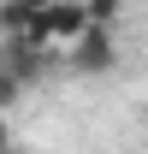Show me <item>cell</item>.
<instances>
[{
  "label": "cell",
  "instance_id": "obj_2",
  "mask_svg": "<svg viewBox=\"0 0 148 154\" xmlns=\"http://www.w3.org/2000/svg\"><path fill=\"white\" fill-rule=\"evenodd\" d=\"M89 30V12H83V0H48L36 12V48H65L71 36Z\"/></svg>",
  "mask_w": 148,
  "mask_h": 154
},
{
  "label": "cell",
  "instance_id": "obj_5",
  "mask_svg": "<svg viewBox=\"0 0 148 154\" xmlns=\"http://www.w3.org/2000/svg\"><path fill=\"white\" fill-rule=\"evenodd\" d=\"M24 6H30V12H42V6H48V0H24Z\"/></svg>",
  "mask_w": 148,
  "mask_h": 154
},
{
  "label": "cell",
  "instance_id": "obj_4",
  "mask_svg": "<svg viewBox=\"0 0 148 154\" xmlns=\"http://www.w3.org/2000/svg\"><path fill=\"white\" fill-rule=\"evenodd\" d=\"M12 148V125H6V107H0V154Z\"/></svg>",
  "mask_w": 148,
  "mask_h": 154
},
{
  "label": "cell",
  "instance_id": "obj_1",
  "mask_svg": "<svg viewBox=\"0 0 148 154\" xmlns=\"http://www.w3.org/2000/svg\"><path fill=\"white\" fill-rule=\"evenodd\" d=\"M59 54H65V65H71L77 77H113L119 71V36L101 30V24H89L83 36H71Z\"/></svg>",
  "mask_w": 148,
  "mask_h": 154
},
{
  "label": "cell",
  "instance_id": "obj_3",
  "mask_svg": "<svg viewBox=\"0 0 148 154\" xmlns=\"http://www.w3.org/2000/svg\"><path fill=\"white\" fill-rule=\"evenodd\" d=\"M83 12H89V24H101V30H119L125 0H83Z\"/></svg>",
  "mask_w": 148,
  "mask_h": 154
}]
</instances>
